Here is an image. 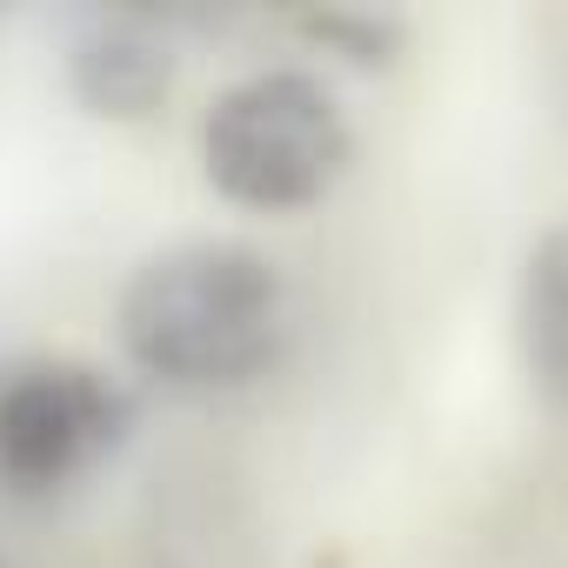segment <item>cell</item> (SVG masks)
<instances>
[{
    "instance_id": "1",
    "label": "cell",
    "mask_w": 568,
    "mask_h": 568,
    "mask_svg": "<svg viewBox=\"0 0 568 568\" xmlns=\"http://www.w3.org/2000/svg\"><path fill=\"white\" fill-rule=\"evenodd\" d=\"M288 335V288L267 254L241 241H181L134 267L121 288L128 362L181 395L254 382Z\"/></svg>"
},
{
    "instance_id": "2",
    "label": "cell",
    "mask_w": 568,
    "mask_h": 568,
    "mask_svg": "<svg viewBox=\"0 0 568 568\" xmlns=\"http://www.w3.org/2000/svg\"><path fill=\"white\" fill-rule=\"evenodd\" d=\"M355 154L348 114L328 81L302 68H261L227 81L201 114L207 187L254 214H288L322 201Z\"/></svg>"
},
{
    "instance_id": "3",
    "label": "cell",
    "mask_w": 568,
    "mask_h": 568,
    "mask_svg": "<svg viewBox=\"0 0 568 568\" xmlns=\"http://www.w3.org/2000/svg\"><path fill=\"white\" fill-rule=\"evenodd\" d=\"M128 435V395L88 362H21L0 368V481L14 495H48L88 475Z\"/></svg>"
},
{
    "instance_id": "4",
    "label": "cell",
    "mask_w": 568,
    "mask_h": 568,
    "mask_svg": "<svg viewBox=\"0 0 568 568\" xmlns=\"http://www.w3.org/2000/svg\"><path fill=\"white\" fill-rule=\"evenodd\" d=\"M68 88L101 121H148L168 101V88H174L168 41H154L141 21H101V28H88L74 41Z\"/></svg>"
},
{
    "instance_id": "5",
    "label": "cell",
    "mask_w": 568,
    "mask_h": 568,
    "mask_svg": "<svg viewBox=\"0 0 568 568\" xmlns=\"http://www.w3.org/2000/svg\"><path fill=\"white\" fill-rule=\"evenodd\" d=\"M521 362L548 402H568V221H555L521 267Z\"/></svg>"
},
{
    "instance_id": "6",
    "label": "cell",
    "mask_w": 568,
    "mask_h": 568,
    "mask_svg": "<svg viewBox=\"0 0 568 568\" xmlns=\"http://www.w3.org/2000/svg\"><path fill=\"white\" fill-rule=\"evenodd\" d=\"M315 34H322L328 48H342L348 61H362V68L388 61V48H395V28H388V21H375V14H322V21H315Z\"/></svg>"
},
{
    "instance_id": "7",
    "label": "cell",
    "mask_w": 568,
    "mask_h": 568,
    "mask_svg": "<svg viewBox=\"0 0 568 568\" xmlns=\"http://www.w3.org/2000/svg\"><path fill=\"white\" fill-rule=\"evenodd\" d=\"M0 568H8V561H0Z\"/></svg>"
}]
</instances>
